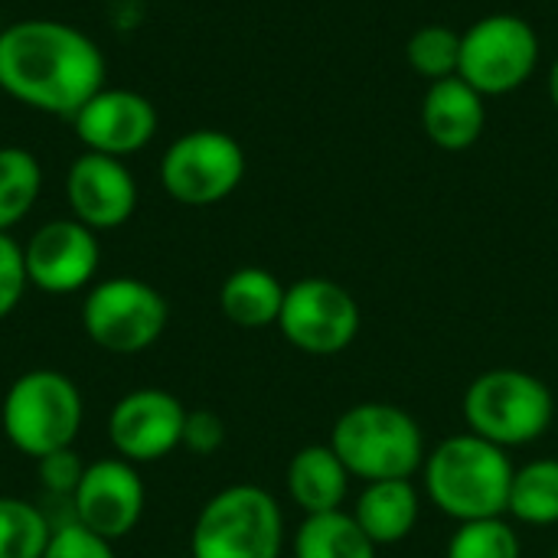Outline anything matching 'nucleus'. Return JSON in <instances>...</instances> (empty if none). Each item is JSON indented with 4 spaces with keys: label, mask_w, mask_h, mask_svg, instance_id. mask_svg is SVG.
I'll list each match as a JSON object with an SVG mask.
<instances>
[{
    "label": "nucleus",
    "mask_w": 558,
    "mask_h": 558,
    "mask_svg": "<svg viewBox=\"0 0 558 558\" xmlns=\"http://www.w3.org/2000/svg\"><path fill=\"white\" fill-rule=\"evenodd\" d=\"M105 72L98 43L72 23L33 16L0 26V92L33 111L72 121L105 88Z\"/></svg>",
    "instance_id": "obj_1"
},
{
    "label": "nucleus",
    "mask_w": 558,
    "mask_h": 558,
    "mask_svg": "<svg viewBox=\"0 0 558 558\" xmlns=\"http://www.w3.org/2000/svg\"><path fill=\"white\" fill-rule=\"evenodd\" d=\"M428 500L458 523L507 517L517 468L507 451L471 435H451L425 454L422 464Z\"/></svg>",
    "instance_id": "obj_2"
},
{
    "label": "nucleus",
    "mask_w": 558,
    "mask_h": 558,
    "mask_svg": "<svg viewBox=\"0 0 558 558\" xmlns=\"http://www.w3.org/2000/svg\"><path fill=\"white\" fill-rule=\"evenodd\" d=\"M330 448L347 464L350 477L366 484L412 481L428 454L422 425L392 402L350 405L330 432Z\"/></svg>",
    "instance_id": "obj_3"
},
{
    "label": "nucleus",
    "mask_w": 558,
    "mask_h": 558,
    "mask_svg": "<svg viewBox=\"0 0 558 558\" xmlns=\"http://www.w3.org/2000/svg\"><path fill=\"white\" fill-rule=\"evenodd\" d=\"M461 412L471 435L510 451L539 441L553 428L556 399L539 376L500 366L471 379Z\"/></svg>",
    "instance_id": "obj_4"
},
{
    "label": "nucleus",
    "mask_w": 558,
    "mask_h": 558,
    "mask_svg": "<svg viewBox=\"0 0 558 558\" xmlns=\"http://www.w3.org/2000/svg\"><path fill=\"white\" fill-rule=\"evenodd\" d=\"M82 392L59 369H29L16 376L0 405V428L7 441L33 461L72 448L82 432Z\"/></svg>",
    "instance_id": "obj_5"
},
{
    "label": "nucleus",
    "mask_w": 558,
    "mask_h": 558,
    "mask_svg": "<svg viewBox=\"0 0 558 558\" xmlns=\"http://www.w3.org/2000/svg\"><path fill=\"white\" fill-rule=\"evenodd\" d=\"M284 517L255 484H232L209 497L190 533L193 558H281Z\"/></svg>",
    "instance_id": "obj_6"
},
{
    "label": "nucleus",
    "mask_w": 558,
    "mask_h": 558,
    "mask_svg": "<svg viewBox=\"0 0 558 558\" xmlns=\"http://www.w3.org/2000/svg\"><path fill=\"white\" fill-rule=\"evenodd\" d=\"M167 298L141 278H105L82 301L85 337L111 356H137L167 330Z\"/></svg>",
    "instance_id": "obj_7"
},
{
    "label": "nucleus",
    "mask_w": 558,
    "mask_h": 558,
    "mask_svg": "<svg viewBox=\"0 0 558 558\" xmlns=\"http://www.w3.org/2000/svg\"><path fill=\"white\" fill-rule=\"evenodd\" d=\"M245 180L242 144L219 128L180 134L160 157V186L180 206H216Z\"/></svg>",
    "instance_id": "obj_8"
},
{
    "label": "nucleus",
    "mask_w": 558,
    "mask_h": 558,
    "mask_svg": "<svg viewBox=\"0 0 558 558\" xmlns=\"http://www.w3.org/2000/svg\"><path fill=\"white\" fill-rule=\"evenodd\" d=\"M539 65V36L517 13H490L461 33L458 75L484 98L507 95L530 82Z\"/></svg>",
    "instance_id": "obj_9"
},
{
    "label": "nucleus",
    "mask_w": 558,
    "mask_h": 558,
    "mask_svg": "<svg viewBox=\"0 0 558 558\" xmlns=\"http://www.w3.org/2000/svg\"><path fill=\"white\" fill-rule=\"evenodd\" d=\"M360 324L356 298L330 278H301L284 288L278 330L307 356H337L350 350Z\"/></svg>",
    "instance_id": "obj_10"
},
{
    "label": "nucleus",
    "mask_w": 558,
    "mask_h": 558,
    "mask_svg": "<svg viewBox=\"0 0 558 558\" xmlns=\"http://www.w3.org/2000/svg\"><path fill=\"white\" fill-rule=\"evenodd\" d=\"M26 278L43 294H75L88 288L101 265L98 232L78 219H49L23 245Z\"/></svg>",
    "instance_id": "obj_11"
},
{
    "label": "nucleus",
    "mask_w": 558,
    "mask_h": 558,
    "mask_svg": "<svg viewBox=\"0 0 558 558\" xmlns=\"http://www.w3.org/2000/svg\"><path fill=\"white\" fill-rule=\"evenodd\" d=\"M186 409L167 389H134L108 415V441L131 464H154L183 448Z\"/></svg>",
    "instance_id": "obj_12"
},
{
    "label": "nucleus",
    "mask_w": 558,
    "mask_h": 558,
    "mask_svg": "<svg viewBox=\"0 0 558 558\" xmlns=\"http://www.w3.org/2000/svg\"><path fill=\"white\" fill-rule=\"evenodd\" d=\"M144 500L147 494L137 464L124 458H101L85 464V474L72 494V520L108 543H118L141 523Z\"/></svg>",
    "instance_id": "obj_13"
},
{
    "label": "nucleus",
    "mask_w": 558,
    "mask_h": 558,
    "mask_svg": "<svg viewBox=\"0 0 558 558\" xmlns=\"http://www.w3.org/2000/svg\"><path fill=\"white\" fill-rule=\"evenodd\" d=\"M157 108L147 95L134 88H101L95 92L72 118V131L92 154L134 157L157 134Z\"/></svg>",
    "instance_id": "obj_14"
},
{
    "label": "nucleus",
    "mask_w": 558,
    "mask_h": 558,
    "mask_svg": "<svg viewBox=\"0 0 558 558\" xmlns=\"http://www.w3.org/2000/svg\"><path fill=\"white\" fill-rule=\"evenodd\" d=\"M65 206L92 232L121 229L137 209V180L124 160L108 154H78L65 170Z\"/></svg>",
    "instance_id": "obj_15"
},
{
    "label": "nucleus",
    "mask_w": 558,
    "mask_h": 558,
    "mask_svg": "<svg viewBox=\"0 0 558 558\" xmlns=\"http://www.w3.org/2000/svg\"><path fill=\"white\" fill-rule=\"evenodd\" d=\"M487 124L484 95L461 75L432 82L422 98V128L428 141L441 150H468L481 141Z\"/></svg>",
    "instance_id": "obj_16"
},
{
    "label": "nucleus",
    "mask_w": 558,
    "mask_h": 558,
    "mask_svg": "<svg viewBox=\"0 0 558 558\" xmlns=\"http://www.w3.org/2000/svg\"><path fill=\"white\" fill-rule=\"evenodd\" d=\"M284 484L304 517H317L343 510L350 494V471L330 445H307L288 461Z\"/></svg>",
    "instance_id": "obj_17"
},
{
    "label": "nucleus",
    "mask_w": 558,
    "mask_h": 558,
    "mask_svg": "<svg viewBox=\"0 0 558 558\" xmlns=\"http://www.w3.org/2000/svg\"><path fill=\"white\" fill-rule=\"evenodd\" d=\"M350 513L379 549L412 536L422 513V500L412 481H373L363 487Z\"/></svg>",
    "instance_id": "obj_18"
},
{
    "label": "nucleus",
    "mask_w": 558,
    "mask_h": 558,
    "mask_svg": "<svg viewBox=\"0 0 558 558\" xmlns=\"http://www.w3.org/2000/svg\"><path fill=\"white\" fill-rule=\"evenodd\" d=\"M284 304V284L258 265L235 268L219 288V311L242 330H265L278 324Z\"/></svg>",
    "instance_id": "obj_19"
},
{
    "label": "nucleus",
    "mask_w": 558,
    "mask_h": 558,
    "mask_svg": "<svg viewBox=\"0 0 558 558\" xmlns=\"http://www.w3.org/2000/svg\"><path fill=\"white\" fill-rule=\"evenodd\" d=\"M294 558H376V546L353 513L333 510L304 517L294 536Z\"/></svg>",
    "instance_id": "obj_20"
},
{
    "label": "nucleus",
    "mask_w": 558,
    "mask_h": 558,
    "mask_svg": "<svg viewBox=\"0 0 558 558\" xmlns=\"http://www.w3.org/2000/svg\"><path fill=\"white\" fill-rule=\"evenodd\" d=\"M43 193V167L33 150L7 144L0 147V232L20 226Z\"/></svg>",
    "instance_id": "obj_21"
},
{
    "label": "nucleus",
    "mask_w": 558,
    "mask_h": 558,
    "mask_svg": "<svg viewBox=\"0 0 558 558\" xmlns=\"http://www.w3.org/2000/svg\"><path fill=\"white\" fill-rule=\"evenodd\" d=\"M507 513L526 526L558 523V458H536L513 474Z\"/></svg>",
    "instance_id": "obj_22"
},
{
    "label": "nucleus",
    "mask_w": 558,
    "mask_h": 558,
    "mask_svg": "<svg viewBox=\"0 0 558 558\" xmlns=\"http://www.w3.org/2000/svg\"><path fill=\"white\" fill-rule=\"evenodd\" d=\"M52 526L46 513L20 497H0V558H43Z\"/></svg>",
    "instance_id": "obj_23"
},
{
    "label": "nucleus",
    "mask_w": 558,
    "mask_h": 558,
    "mask_svg": "<svg viewBox=\"0 0 558 558\" xmlns=\"http://www.w3.org/2000/svg\"><path fill=\"white\" fill-rule=\"evenodd\" d=\"M405 59L412 65V72H418L428 85L458 75L461 69V33H454L451 26L432 23L412 33L409 46H405Z\"/></svg>",
    "instance_id": "obj_24"
},
{
    "label": "nucleus",
    "mask_w": 558,
    "mask_h": 558,
    "mask_svg": "<svg viewBox=\"0 0 558 558\" xmlns=\"http://www.w3.org/2000/svg\"><path fill=\"white\" fill-rule=\"evenodd\" d=\"M445 558H523V546L517 530L504 517H494L458 523V533L451 536Z\"/></svg>",
    "instance_id": "obj_25"
},
{
    "label": "nucleus",
    "mask_w": 558,
    "mask_h": 558,
    "mask_svg": "<svg viewBox=\"0 0 558 558\" xmlns=\"http://www.w3.org/2000/svg\"><path fill=\"white\" fill-rule=\"evenodd\" d=\"M26 288L29 278L23 265V245L10 232H0V320L20 307Z\"/></svg>",
    "instance_id": "obj_26"
},
{
    "label": "nucleus",
    "mask_w": 558,
    "mask_h": 558,
    "mask_svg": "<svg viewBox=\"0 0 558 558\" xmlns=\"http://www.w3.org/2000/svg\"><path fill=\"white\" fill-rule=\"evenodd\" d=\"M43 558H118L114 556V543L88 533L85 526H78L75 520L65 526H56L49 536V546Z\"/></svg>",
    "instance_id": "obj_27"
},
{
    "label": "nucleus",
    "mask_w": 558,
    "mask_h": 558,
    "mask_svg": "<svg viewBox=\"0 0 558 558\" xmlns=\"http://www.w3.org/2000/svg\"><path fill=\"white\" fill-rule=\"evenodd\" d=\"M36 471H39V484L56 494V497H72L82 474H85V464L82 458L75 454V448H62V451H52L46 458L36 461Z\"/></svg>",
    "instance_id": "obj_28"
},
{
    "label": "nucleus",
    "mask_w": 558,
    "mask_h": 558,
    "mask_svg": "<svg viewBox=\"0 0 558 558\" xmlns=\"http://www.w3.org/2000/svg\"><path fill=\"white\" fill-rule=\"evenodd\" d=\"M222 441H226V425L216 412H206V409L186 412V425H183V448L186 451L209 458L222 448Z\"/></svg>",
    "instance_id": "obj_29"
},
{
    "label": "nucleus",
    "mask_w": 558,
    "mask_h": 558,
    "mask_svg": "<svg viewBox=\"0 0 558 558\" xmlns=\"http://www.w3.org/2000/svg\"><path fill=\"white\" fill-rule=\"evenodd\" d=\"M549 98H553V105H556L558 111V59L553 62V69H549Z\"/></svg>",
    "instance_id": "obj_30"
}]
</instances>
